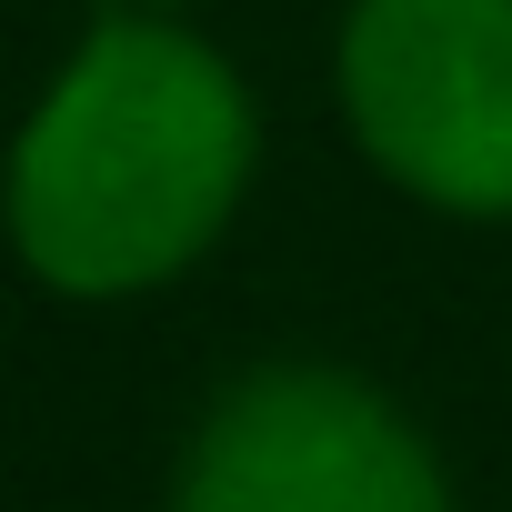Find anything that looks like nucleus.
<instances>
[{
  "mask_svg": "<svg viewBox=\"0 0 512 512\" xmlns=\"http://www.w3.org/2000/svg\"><path fill=\"white\" fill-rule=\"evenodd\" d=\"M352 131L452 211H512V0H362L342 31Z\"/></svg>",
  "mask_w": 512,
  "mask_h": 512,
  "instance_id": "obj_2",
  "label": "nucleus"
},
{
  "mask_svg": "<svg viewBox=\"0 0 512 512\" xmlns=\"http://www.w3.org/2000/svg\"><path fill=\"white\" fill-rule=\"evenodd\" d=\"M251 161L231 71L181 31H91L11 151V241L61 292H131L221 231Z\"/></svg>",
  "mask_w": 512,
  "mask_h": 512,
  "instance_id": "obj_1",
  "label": "nucleus"
},
{
  "mask_svg": "<svg viewBox=\"0 0 512 512\" xmlns=\"http://www.w3.org/2000/svg\"><path fill=\"white\" fill-rule=\"evenodd\" d=\"M181 512H442V482L372 392L332 372H262L191 442Z\"/></svg>",
  "mask_w": 512,
  "mask_h": 512,
  "instance_id": "obj_3",
  "label": "nucleus"
}]
</instances>
